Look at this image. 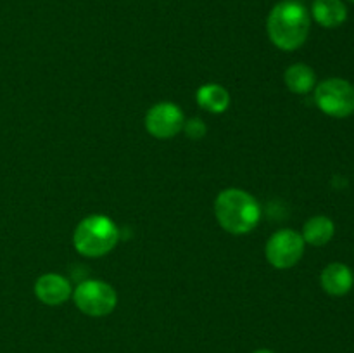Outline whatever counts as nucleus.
Masks as SVG:
<instances>
[{
	"instance_id": "obj_2",
	"label": "nucleus",
	"mask_w": 354,
	"mask_h": 353,
	"mask_svg": "<svg viewBox=\"0 0 354 353\" xmlns=\"http://www.w3.org/2000/svg\"><path fill=\"white\" fill-rule=\"evenodd\" d=\"M214 213L221 227L235 235L251 232L261 217L258 201L242 189H227L218 194Z\"/></svg>"
},
{
	"instance_id": "obj_4",
	"label": "nucleus",
	"mask_w": 354,
	"mask_h": 353,
	"mask_svg": "<svg viewBox=\"0 0 354 353\" xmlns=\"http://www.w3.org/2000/svg\"><path fill=\"white\" fill-rule=\"evenodd\" d=\"M317 106L332 118H348L354 113V87L342 78L324 80L315 90Z\"/></svg>"
},
{
	"instance_id": "obj_1",
	"label": "nucleus",
	"mask_w": 354,
	"mask_h": 353,
	"mask_svg": "<svg viewBox=\"0 0 354 353\" xmlns=\"http://www.w3.org/2000/svg\"><path fill=\"white\" fill-rule=\"evenodd\" d=\"M310 14L303 3L283 0L272 9L268 16V37L282 51H296L306 42L310 33Z\"/></svg>"
},
{
	"instance_id": "obj_12",
	"label": "nucleus",
	"mask_w": 354,
	"mask_h": 353,
	"mask_svg": "<svg viewBox=\"0 0 354 353\" xmlns=\"http://www.w3.org/2000/svg\"><path fill=\"white\" fill-rule=\"evenodd\" d=\"M197 102L209 113H223L230 106V93L221 85H204L197 90Z\"/></svg>"
},
{
	"instance_id": "obj_10",
	"label": "nucleus",
	"mask_w": 354,
	"mask_h": 353,
	"mask_svg": "<svg viewBox=\"0 0 354 353\" xmlns=\"http://www.w3.org/2000/svg\"><path fill=\"white\" fill-rule=\"evenodd\" d=\"M315 21L324 28H337L348 17V9L342 0H315L313 2Z\"/></svg>"
},
{
	"instance_id": "obj_5",
	"label": "nucleus",
	"mask_w": 354,
	"mask_h": 353,
	"mask_svg": "<svg viewBox=\"0 0 354 353\" xmlns=\"http://www.w3.org/2000/svg\"><path fill=\"white\" fill-rule=\"evenodd\" d=\"M75 305L90 317H104L116 308L118 294L102 280H85L73 293Z\"/></svg>"
},
{
	"instance_id": "obj_3",
	"label": "nucleus",
	"mask_w": 354,
	"mask_h": 353,
	"mask_svg": "<svg viewBox=\"0 0 354 353\" xmlns=\"http://www.w3.org/2000/svg\"><path fill=\"white\" fill-rule=\"evenodd\" d=\"M120 230L111 218L104 215H92L80 221L73 242L76 251L85 256H102L116 246Z\"/></svg>"
},
{
	"instance_id": "obj_16",
	"label": "nucleus",
	"mask_w": 354,
	"mask_h": 353,
	"mask_svg": "<svg viewBox=\"0 0 354 353\" xmlns=\"http://www.w3.org/2000/svg\"><path fill=\"white\" fill-rule=\"evenodd\" d=\"M349 2H354V0H349Z\"/></svg>"
},
{
	"instance_id": "obj_6",
	"label": "nucleus",
	"mask_w": 354,
	"mask_h": 353,
	"mask_svg": "<svg viewBox=\"0 0 354 353\" xmlns=\"http://www.w3.org/2000/svg\"><path fill=\"white\" fill-rule=\"evenodd\" d=\"M304 253V239L296 230L283 228L273 234L266 242V258L277 269H290Z\"/></svg>"
},
{
	"instance_id": "obj_7",
	"label": "nucleus",
	"mask_w": 354,
	"mask_h": 353,
	"mask_svg": "<svg viewBox=\"0 0 354 353\" xmlns=\"http://www.w3.org/2000/svg\"><path fill=\"white\" fill-rule=\"evenodd\" d=\"M185 125L182 109L176 104L159 102L147 111L145 128L156 138H171L178 134Z\"/></svg>"
},
{
	"instance_id": "obj_9",
	"label": "nucleus",
	"mask_w": 354,
	"mask_h": 353,
	"mask_svg": "<svg viewBox=\"0 0 354 353\" xmlns=\"http://www.w3.org/2000/svg\"><path fill=\"white\" fill-rule=\"evenodd\" d=\"M322 287L332 296H344L353 289L354 273L344 263H330L322 272Z\"/></svg>"
},
{
	"instance_id": "obj_8",
	"label": "nucleus",
	"mask_w": 354,
	"mask_h": 353,
	"mask_svg": "<svg viewBox=\"0 0 354 353\" xmlns=\"http://www.w3.org/2000/svg\"><path fill=\"white\" fill-rule=\"evenodd\" d=\"M35 294L41 303L55 307V305H62L71 296V284L59 273H45L38 277L35 284Z\"/></svg>"
},
{
	"instance_id": "obj_14",
	"label": "nucleus",
	"mask_w": 354,
	"mask_h": 353,
	"mask_svg": "<svg viewBox=\"0 0 354 353\" xmlns=\"http://www.w3.org/2000/svg\"><path fill=\"white\" fill-rule=\"evenodd\" d=\"M183 128H185V134L192 138H201L206 134V125H204L199 118H194V120L187 121V123L183 125Z\"/></svg>"
},
{
	"instance_id": "obj_15",
	"label": "nucleus",
	"mask_w": 354,
	"mask_h": 353,
	"mask_svg": "<svg viewBox=\"0 0 354 353\" xmlns=\"http://www.w3.org/2000/svg\"><path fill=\"white\" fill-rule=\"evenodd\" d=\"M254 353H273L272 350H256Z\"/></svg>"
},
{
	"instance_id": "obj_11",
	"label": "nucleus",
	"mask_w": 354,
	"mask_h": 353,
	"mask_svg": "<svg viewBox=\"0 0 354 353\" xmlns=\"http://www.w3.org/2000/svg\"><path fill=\"white\" fill-rule=\"evenodd\" d=\"M335 225L328 217L318 215V217L310 218L304 224L303 239L304 242L311 246H325L332 237H334Z\"/></svg>"
},
{
	"instance_id": "obj_13",
	"label": "nucleus",
	"mask_w": 354,
	"mask_h": 353,
	"mask_svg": "<svg viewBox=\"0 0 354 353\" xmlns=\"http://www.w3.org/2000/svg\"><path fill=\"white\" fill-rule=\"evenodd\" d=\"M317 75L306 64H292L286 71V85L294 93H308L315 87Z\"/></svg>"
}]
</instances>
